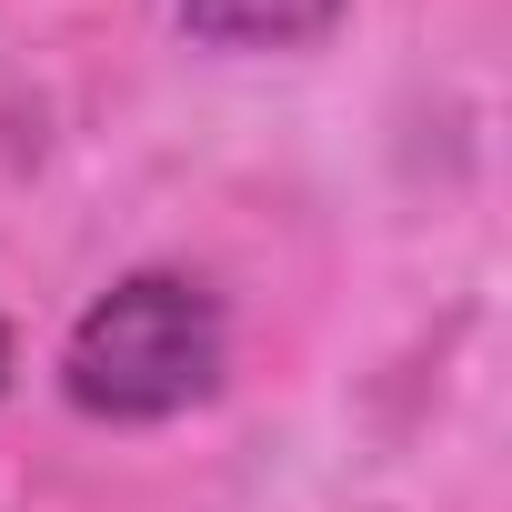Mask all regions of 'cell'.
Segmentation results:
<instances>
[{
  "label": "cell",
  "instance_id": "obj_1",
  "mask_svg": "<svg viewBox=\"0 0 512 512\" xmlns=\"http://www.w3.org/2000/svg\"><path fill=\"white\" fill-rule=\"evenodd\" d=\"M231 372V312L191 272H121L81 302L61 342V392L81 422H181Z\"/></svg>",
  "mask_w": 512,
  "mask_h": 512
},
{
  "label": "cell",
  "instance_id": "obj_2",
  "mask_svg": "<svg viewBox=\"0 0 512 512\" xmlns=\"http://www.w3.org/2000/svg\"><path fill=\"white\" fill-rule=\"evenodd\" d=\"M352 0H181V31L201 51H312L342 31Z\"/></svg>",
  "mask_w": 512,
  "mask_h": 512
},
{
  "label": "cell",
  "instance_id": "obj_3",
  "mask_svg": "<svg viewBox=\"0 0 512 512\" xmlns=\"http://www.w3.org/2000/svg\"><path fill=\"white\" fill-rule=\"evenodd\" d=\"M0 392H11V322H0Z\"/></svg>",
  "mask_w": 512,
  "mask_h": 512
}]
</instances>
